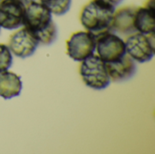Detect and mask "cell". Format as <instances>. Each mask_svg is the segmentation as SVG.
I'll return each instance as SVG.
<instances>
[{
  "label": "cell",
  "mask_w": 155,
  "mask_h": 154,
  "mask_svg": "<svg viewBox=\"0 0 155 154\" xmlns=\"http://www.w3.org/2000/svg\"><path fill=\"white\" fill-rule=\"evenodd\" d=\"M24 26L38 40L39 44L49 45L57 37V27L52 13L40 2L34 1L25 5Z\"/></svg>",
  "instance_id": "cell-1"
},
{
  "label": "cell",
  "mask_w": 155,
  "mask_h": 154,
  "mask_svg": "<svg viewBox=\"0 0 155 154\" xmlns=\"http://www.w3.org/2000/svg\"><path fill=\"white\" fill-rule=\"evenodd\" d=\"M115 6L103 0H92L83 7L80 22L86 31L96 36L110 31Z\"/></svg>",
  "instance_id": "cell-2"
},
{
  "label": "cell",
  "mask_w": 155,
  "mask_h": 154,
  "mask_svg": "<svg viewBox=\"0 0 155 154\" xmlns=\"http://www.w3.org/2000/svg\"><path fill=\"white\" fill-rule=\"evenodd\" d=\"M79 73L85 85L94 90L105 89L111 83L105 63L96 54H92L81 62Z\"/></svg>",
  "instance_id": "cell-3"
},
{
  "label": "cell",
  "mask_w": 155,
  "mask_h": 154,
  "mask_svg": "<svg viewBox=\"0 0 155 154\" xmlns=\"http://www.w3.org/2000/svg\"><path fill=\"white\" fill-rule=\"evenodd\" d=\"M95 50L96 55L104 63L116 61L126 54L124 41L112 31L95 36Z\"/></svg>",
  "instance_id": "cell-4"
},
{
  "label": "cell",
  "mask_w": 155,
  "mask_h": 154,
  "mask_svg": "<svg viewBox=\"0 0 155 154\" xmlns=\"http://www.w3.org/2000/svg\"><path fill=\"white\" fill-rule=\"evenodd\" d=\"M154 34H144L135 32L127 36L125 43L126 54L138 63H146L154 55Z\"/></svg>",
  "instance_id": "cell-5"
},
{
  "label": "cell",
  "mask_w": 155,
  "mask_h": 154,
  "mask_svg": "<svg viewBox=\"0 0 155 154\" xmlns=\"http://www.w3.org/2000/svg\"><path fill=\"white\" fill-rule=\"evenodd\" d=\"M69 57L76 62H82L94 54L95 51V35L88 31L74 33L66 42Z\"/></svg>",
  "instance_id": "cell-6"
},
{
  "label": "cell",
  "mask_w": 155,
  "mask_h": 154,
  "mask_svg": "<svg viewBox=\"0 0 155 154\" xmlns=\"http://www.w3.org/2000/svg\"><path fill=\"white\" fill-rule=\"evenodd\" d=\"M25 5L19 0L0 1V27L12 30L24 25Z\"/></svg>",
  "instance_id": "cell-7"
},
{
  "label": "cell",
  "mask_w": 155,
  "mask_h": 154,
  "mask_svg": "<svg viewBox=\"0 0 155 154\" xmlns=\"http://www.w3.org/2000/svg\"><path fill=\"white\" fill-rule=\"evenodd\" d=\"M38 45L39 42L36 37L24 27L10 36L7 46L12 54L19 58H26L34 54Z\"/></svg>",
  "instance_id": "cell-8"
},
{
  "label": "cell",
  "mask_w": 155,
  "mask_h": 154,
  "mask_svg": "<svg viewBox=\"0 0 155 154\" xmlns=\"http://www.w3.org/2000/svg\"><path fill=\"white\" fill-rule=\"evenodd\" d=\"M136 9L137 6H124L114 11L110 31L125 36L135 33L134 17Z\"/></svg>",
  "instance_id": "cell-9"
},
{
  "label": "cell",
  "mask_w": 155,
  "mask_h": 154,
  "mask_svg": "<svg viewBox=\"0 0 155 154\" xmlns=\"http://www.w3.org/2000/svg\"><path fill=\"white\" fill-rule=\"evenodd\" d=\"M108 75L112 82H123L133 77L136 72L135 61L125 54L120 59L105 63Z\"/></svg>",
  "instance_id": "cell-10"
},
{
  "label": "cell",
  "mask_w": 155,
  "mask_h": 154,
  "mask_svg": "<svg viewBox=\"0 0 155 154\" xmlns=\"http://www.w3.org/2000/svg\"><path fill=\"white\" fill-rule=\"evenodd\" d=\"M22 81L15 73L5 71L0 73V96L5 100L12 99L20 94Z\"/></svg>",
  "instance_id": "cell-11"
},
{
  "label": "cell",
  "mask_w": 155,
  "mask_h": 154,
  "mask_svg": "<svg viewBox=\"0 0 155 154\" xmlns=\"http://www.w3.org/2000/svg\"><path fill=\"white\" fill-rule=\"evenodd\" d=\"M155 7L144 5L137 7L134 17V26L136 32L144 34H154Z\"/></svg>",
  "instance_id": "cell-12"
},
{
  "label": "cell",
  "mask_w": 155,
  "mask_h": 154,
  "mask_svg": "<svg viewBox=\"0 0 155 154\" xmlns=\"http://www.w3.org/2000/svg\"><path fill=\"white\" fill-rule=\"evenodd\" d=\"M51 13L55 15H62L66 14L70 7L72 0H39Z\"/></svg>",
  "instance_id": "cell-13"
},
{
  "label": "cell",
  "mask_w": 155,
  "mask_h": 154,
  "mask_svg": "<svg viewBox=\"0 0 155 154\" xmlns=\"http://www.w3.org/2000/svg\"><path fill=\"white\" fill-rule=\"evenodd\" d=\"M13 61V54L6 44H0V73L7 71Z\"/></svg>",
  "instance_id": "cell-14"
},
{
  "label": "cell",
  "mask_w": 155,
  "mask_h": 154,
  "mask_svg": "<svg viewBox=\"0 0 155 154\" xmlns=\"http://www.w3.org/2000/svg\"><path fill=\"white\" fill-rule=\"evenodd\" d=\"M103 1H104V2H106V3H108V4L114 5V6H116L117 5H119V4L121 3L123 0H103Z\"/></svg>",
  "instance_id": "cell-15"
},
{
  "label": "cell",
  "mask_w": 155,
  "mask_h": 154,
  "mask_svg": "<svg viewBox=\"0 0 155 154\" xmlns=\"http://www.w3.org/2000/svg\"><path fill=\"white\" fill-rule=\"evenodd\" d=\"M19 1H21L23 4H25V5H28V4H30V3H32V2H34V1H35V0H19Z\"/></svg>",
  "instance_id": "cell-16"
},
{
  "label": "cell",
  "mask_w": 155,
  "mask_h": 154,
  "mask_svg": "<svg viewBox=\"0 0 155 154\" xmlns=\"http://www.w3.org/2000/svg\"><path fill=\"white\" fill-rule=\"evenodd\" d=\"M0 28H1V27H0Z\"/></svg>",
  "instance_id": "cell-17"
},
{
  "label": "cell",
  "mask_w": 155,
  "mask_h": 154,
  "mask_svg": "<svg viewBox=\"0 0 155 154\" xmlns=\"http://www.w3.org/2000/svg\"><path fill=\"white\" fill-rule=\"evenodd\" d=\"M0 1H1V0H0Z\"/></svg>",
  "instance_id": "cell-18"
}]
</instances>
